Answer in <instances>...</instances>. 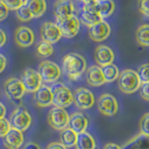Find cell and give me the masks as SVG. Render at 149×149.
<instances>
[{
	"instance_id": "cell-33",
	"label": "cell",
	"mask_w": 149,
	"mask_h": 149,
	"mask_svg": "<svg viewBox=\"0 0 149 149\" xmlns=\"http://www.w3.org/2000/svg\"><path fill=\"white\" fill-rule=\"evenodd\" d=\"M6 5L8 10H17L23 5V0H1Z\"/></svg>"
},
{
	"instance_id": "cell-3",
	"label": "cell",
	"mask_w": 149,
	"mask_h": 149,
	"mask_svg": "<svg viewBox=\"0 0 149 149\" xmlns=\"http://www.w3.org/2000/svg\"><path fill=\"white\" fill-rule=\"evenodd\" d=\"M52 92V104L54 106L65 108L74 102V97L71 90L63 83H56L50 87Z\"/></svg>"
},
{
	"instance_id": "cell-29",
	"label": "cell",
	"mask_w": 149,
	"mask_h": 149,
	"mask_svg": "<svg viewBox=\"0 0 149 149\" xmlns=\"http://www.w3.org/2000/svg\"><path fill=\"white\" fill-rule=\"evenodd\" d=\"M53 47L51 44L45 41H40L36 47V54L39 58H48L53 53Z\"/></svg>"
},
{
	"instance_id": "cell-26",
	"label": "cell",
	"mask_w": 149,
	"mask_h": 149,
	"mask_svg": "<svg viewBox=\"0 0 149 149\" xmlns=\"http://www.w3.org/2000/svg\"><path fill=\"white\" fill-rule=\"evenodd\" d=\"M61 143H62L65 147H73L76 146L77 140V133H76L72 129L69 127L65 128L64 130H61L60 133Z\"/></svg>"
},
{
	"instance_id": "cell-15",
	"label": "cell",
	"mask_w": 149,
	"mask_h": 149,
	"mask_svg": "<svg viewBox=\"0 0 149 149\" xmlns=\"http://www.w3.org/2000/svg\"><path fill=\"white\" fill-rule=\"evenodd\" d=\"M14 40H15L16 44L21 48H28V47L34 44L35 34L29 27L20 26L15 31Z\"/></svg>"
},
{
	"instance_id": "cell-14",
	"label": "cell",
	"mask_w": 149,
	"mask_h": 149,
	"mask_svg": "<svg viewBox=\"0 0 149 149\" xmlns=\"http://www.w3.org/2000/svg\"><path fill=\"white\" fill-rule=\"evenodd\" d=\"M111 34V27L104 20L88 28V36L95 42H102L107 39Z\"/></svg>"
},
{
	"instance_id": "cell-24",
	"label": "cell",
	"mask_w": 149,
	"mask_h": 149,
	"mask_svg": "<svg viewBox=\"0 0 149 149\" xmlns=\"http://www.w3.org/2000/svg\"><path fill=\"white\" fill-rule=\"evenodd\" d=\"M95 8L97 13L104 20V18L110 17L114 13L116 5L113 0H96Z\"/></svg>"
},
{
	"instance_id": "cell-40",
	"label": "cell",
	"mask_w": 149,
	"mask_h": 149,
	"mask_svg": "<svg viewBox=\"0 0 149 149\" xmlns=\"http://www.w3.org/2000/svg\"><path fill=\"white\" fill-rule=\"evenodd\" d=\"M6 42H7V36L2 29H0V48H2L6 44Z\"/></svg>"
},
{
	"instance_id": "cell-19",
	"label": "cell",
	"mask_w": 149,
	"mask_h": 149,
	"mask_svg": "<svg viewBox=\"0 0 149 149\" xmlns=\"http://www.w3.org/2000/svg\"><path fill=\"white\" fill-rule=\"evenodd\" d=\"M34 101L39 107H48L52 104V92L50 87L42 84V86L34 93Z\"/></svg>"
},
{
	"instance_id": "cell-23",
	"label": "cell",
	"mask_w": 149,
	"mask_h": 149,
	"mask_svg": "<svg viewBox=\"0 0 149 149\" xmlns=\"http://www.w3.org/2000/svg\"><path fill=\"white\" fill-rule=\"evenodd\" d=\"M23 5L30 10L33 18L43 16L47 9L46 0H23Z\"/></svg>"
},
{
	"instance_id": "cell-41",
	"label": "cell",
	"mask_w": 149,
	"mask_h": 149,
	"mask_svg": "<svg viewBox=\"0 0 149 149\" xmlns=\"http://www.w3.org/2000/svg\"><path fill=\"white\" fill-rule=\"evenodd\" d=\"M104 149H121V147L118 146V144L114 143H106L104 146Z\"/></svg>"
},
{
	"instance_id": "cell-11",
	"label": "cell",
	"mask_w": 149,
	"mask_h": 149,
	"mask_svg": "<svg viewBox=\"0 0 149 149\" xmlns=\"http://www.w3.org/2000/svg\"><path fill=\"white\" fill-rule=\"evenodd\" d=\"M4 91L9 100L19 101L24 95L25 88L19 78L9 77L4 82Z\"/></svg>"
},
{
	"instance_id": "cell-12",
	"label": "cell",
	"mask_w": 149,
	"mask_h": 149,
	"mask_svg": "<svg viewBox=\"0 0 149 149\" xmlns=\"http://www.w3.org/2000/svg\"><path fill=\"white\" fill-rule=\"evenodd\" d=\"M40 36L42 41L48 42L51 45L57 43L63 37L58 25L51 22H46L42 24L40 29Z\"/></svg>"
},
{
	"instance_id": "cell-34",
	"label": "cell",
	"mask_w": 149,
	"mask_h": 149,
	"mask_svg": "<svg viewBox=\"0 0 149 149\" xmlns=\"http://www.w3.org/2000/svg\"><path fill=\"white\" fill-rule=\"evenodd\" d=\"M11 129L10 123L7 118H0V138H3Z\"/></svg>"
},
{
	"instance_id": "cell-37",
	"label": "cell",
	"mask_w": 149,
	"mask_h": 149,
	"mask_svg": "<svg viewBox=\"0 0 149 149\" xmlns=\"http://www.w3.org/2000/svg\"><path fill=\"white\" fill-rule=\"evenodd\" d=\"M8 8L1 0H0V22L4 21L8 17Z\"/></svg>"
},
{
	"instance_id": "cell-13",
	"label": "cell",
	"mask_w": 149,
	"mask_h": 149,
	"mask_svg": "<svg viewBox=\"0 0 149 149\" xmlns=\"http://www.w3.org/2000/svg\"><path fill=\"white\" fill-rule=\"evenodd\" d=\"M95 2L96 1L84 5L80 12V17L78 18L79 21H80V23L82 22L84 25L88 26V28L96 24L97 22L102 21L101 16L96 11Z\"/></svg>"
},
{
	"instance_id": "cell-36",
	"label": "cell",
	"mask_w": 149,
	"mask_h": 149,
	"mask_svg": "<svg viewBox=\"0 0 149 149\" xmlns=\"http://www.w3.org/2000/svg\"><path fill=\"white\" fill-rule=\"evenodd\" d=\"M139 90H140V95H141L142 99L149 102V82L142 83Z\"/></svg>"
},
{
	"instance_id": "cell-44",
	"label": "cell",
	"mask_w": 149,
	"mask_h": 149,
	"mask_svg": "<svg viewBox=\"0 0 149 149\" xmlns=\"http://www.w3.org/2000/svg\"><path fill=\"white\" fill-rule=\"evenodd\" d=\"M81 1L84 3V5H86V4H90V3L94 2V1H96V0H81Z\"/></svg>"
},
{
	"instance_id": "cell-35",
	"label": "cell",
	"mask_w": 149,
	"mask_h": 149,
	"mask_svg": "<svg viewBox=\"0 0 149 149\" xmlns=\"http://www.w3.org/2000/svg\"><path fill=\"white\" fill-rule=\"evenodd\" d=\"M139 11L146 17H149V0H139Z\"/></svg>"
},
{
	"instance_id": "cell-8",
	"label": "cell",
	"mask_w": 149,
	"mask_h": 149,
	"mask_svg": "<svg viewBox=\"0 0 149 149\" xmlns=\"http://www.w3.org/2000/svg\"><path fill=\"white\" fill-rule=\"evenodd\" d=\"M20 80L25 91L30 93H35L42 86V79L39 73L32 68H27L23 71Z\"/></svg>"
},
{
	"instance_id": "cell-38",
	"label": "cell",
	"mask_w": 149,
	"mask_h": 149,
	"mask_svg": "<svg viewBox=\"0 0 149 149\" xmlns=\"http://www.w3.org/2000/svg\"><path fill=\"white\" fill-rule=\"evenodd\" d=\"M46 149H67L62 143L59 142H52L50 143Z\"/></svg>"
},
{
	"instance_id": "cell-31",
	"label": "cell",
	"mask_w": 149,
	"mask_h": 149,
	"mask_svg": "<svg viewBox=\"0 0 149 149\" xmlns=\"http://www.w3.org/2000/svg\"><path fill=\"white\" fill-rule=\"evenodd\" d=\"M140 80L142 83L149 82V63H143L139 66L138 71H136Z\"/></svg>"
},
{
	"instance_id": "cell-10",
	"label": "cell",
	"mask_w": 149,
	"mask_h": 149,
	"mask_svg": "<svg viewBox=\"0 0 149 149\" xmlns=\"http://www.w3.org/2000/svg\"><path fill=\"white\" fill-rule=\"evenodd\" d=\"M74 102L81 110L90 109L95 104L94 94L87 88H78L73 93Z\"/></svg>"
},
{
	"instance_id": "cell-30",
	"label": "cell",
	"mask_w": 149,
	"mask_h": 149,
	"mask_svg": "<svg viewBox=\"0 0 149 149\" xmlns=\"http://www.w3.org/2000/svg\"><path fill=\"white\" fill-rule=\"evenodd\" d=\"M16 16L18 18V20L22 22H27L31 21L32 19H34L30 10L24 6V5H22L20 8H18L16 10Z\"/></svg>"
},
{
	"instance_id": "cell-9",
	"label": "cell",
	"mask_w": 149,
	"mask_h": 149,
	"mask_svg": "<svg viewBox=\"0 0 149 149\" xmlns=\"http://www.w3.org/2000/svg\"><path fill=\"white\" fill-rule=\"evenodd\" d=\"M97 107L100 113L106 116H113L118 112V102L110 93H104L99 97Z\"/></svg>"
},
{
	"instance_id": "cell-27",
	"label": "cell",
	"mask_w": 149,
	"mask_h": 149,
	"mask_svg": "<svg viewBox=\"0 0 149 149\" xmlns=\"http://www.w3.org/2000/svg\"><path fill=\"white\" fill-rule=\"evenodd\" d=\"M137 43L142 47H149V24L139 26L135 34Z\"/></svg>"
},
{
	"instance_id": "cell-32",
	"label": "cell",
	"mask_w": 149,
	"mask_h": 149,
	"mask_svg": "<svg viewBox=\"0 0 149 149\" xmlns=\"http://www.w3.org/2000/svg\"><path fill=\"white\" fill-rule=\"evenodd\" d=\"M140 132L149 136V113L144 114L140 120Z\"/></svg>"
},
{
	"instance_id": "cell-22",
	"label": "cell",
	"mask_w": 149,
	"mask_h": 149,
	"mask_svg": "<svg viewBox=\"0 0 149 149\" xmlns=\"http://www.w3.org/2000/svg\"><path fill=\"white\" fill-rule=\"evenodd\" d=\"M120 147L121 149H149V136L139 132Z\"/></svg>"
},
{
	"instance_id": "cell-1",
	"label": "cell",
	"mask_w": 149,
	"mask_h": 149,
	"mask_svg": "<svg viewBox=\"0 0 149 149\" xmlns=\"http://www.w3.org/2000/svg\"><path fill=\"white\" fill-rule=\"evenodd\" d=\"M63 72L70 80H77L87 70V62L82 55L69 53L63 59Z\"/></svg>"
},
{
	"instance_id": "cell-42",
	"label": "cell",
	"mask_w": 149,
	"mask_h": 149,
	"mask_svg": "<svg viewBox=\"0 0 149 149\" xmlns=\"http://www.w3.org/2000/svg\"><path fill=\"white\" fill-rule=\"evenodd\" d=\"M23 149H41V148H40V146H38V144L30 142V143H28L25 144V146Z\"/></svg>"
},
{
	"instance_id": "cell-45",
	"label": "cell",
	"mask_w": 149,
	"mask_h": 149,
	"mask_svg": "<svg viewBox=\"0 0 149 149\" xmlns=\"http://www.w3.org/2000/svg\"><path fill=\"white\" fill-rule=\"evenodd\" d=\"M22 149H23V148H22Z\"/></svg>"
},
{
	"instance_id": "cell-20",
	"label": "cell",
	"mask_w": 149,
	"mask_h": 149,
	"mask_svg": "<svg viewBox=\"0 0 149 149\" xmlns=\"http://www.w3.org/2000/svg\"><path fill=\"white\" fill-rule=\"evenodd\" d=\"M88 126V119L81 112H74V113L70 116L68 127L72 129L76 133L79 134L86 132Z\"/></svg>"
},
{
	"instance_id": "cell-4",
	"label": "cell",
	"mask_w": 149,
	"mask_h": 149,
	"mask_svg": "<svg viewBox=\"0 0 149 149\" xmlns=\"http://www.w3.org/2000/svg\"><path fill=\"white\" fill-rule=\"evenodd\" d=\"M70 116L64 108L53 106L49 111L48 122L51 128L56 130H63L69 125Z\"/></svg>"
},
{
	"instance_id": "cell-21",
	"label": "cell",
	"mask_w": 149,
	"mask_h": 149,
	"mask_svg": "<svg viewBox=\"0 0 149 149\" xmlns=\"http://www.w3.org/2000/svg\"><path fill=\"white\" fill-rule=\"evenodd\" d=\"M86 81L90 86L100 87L105 83L102 68L98 65H91L86 70Z\"/></svg>"
},
{
	"instance_id": "cell-5",
	"label": "cell",
	"mask_w": 149,
	"mask_h": 149,
	"mask_svg": "<svg viewBox=\"0 0 149 149\" xmlns=\"http://www.w3.org/2000/svg\"><path fill=\"white\" fill-rule=\"evenodd\" d=\"M42 82L54 83L58 80L62 74L60 66L51 61H43L38 65V71Z\"/></svg>"
},
{
	"instance_id": "cell-2",
	"label": "cell",
	"mask_w": 149,
	"mask_h": 149,
	"mask_svg": "<svg viewBox=\"0 0 149 149\" xmlns=\"http://www.w3.org/2000/svg\"><path fill=\"white\" fill-rule=\"evenodd\" d=\"M141 80L136 71L132 69H125L119 73L118 77V85L119 90L126 94H132L139 91L141 87Z\"/></svg>"
},
{
	"instance_id": "cell-18",
	"label": "cell",
	"mask_w": 149,
	"mask_h": 149,
	"mask_svg": "<svg viewBox=\"0 0 149 149\" xmlns=\"http://www.w3.org/2000/svg\"><path fill=\"white\" fill-rule=\"evenodd\" d=\"M4 146L8 149H21V146L24 143L22 132H20L14 128H11L8 132L3 137Z\"/></svg>"
},
{
	"instance_id": "cell-43",
	"label": "cell",
	"mask_w": 149,
	"mask_h": 149,
	"mask_svg": "<svg viewBox=\"0 0 149 149\" xmlns=\"http://www.w3.org/2000/svg\"><path fill=\"white\" fill-rule=\"evenodd\" d=\"M6 113H7L6 107H5V105L2 104V102H0V118H5V116H6Z\"/></svg>"
},
{
	"instance_id": "cell-7",
	"label": "cell",
	"mask_w": 149,
	"mask_h": 149,
	"mask_svg": "<svg viewBox=\"0 0 149 149\" xmlns=\"http://www.w3.org/2000/svg\"><path fill=\"white\" fill-rule=\"evenodd\" d=\"M56 24L60 28L62 36L65 38H73L76 36L80 29V21L76 15H72L68 18L58 20Z\"/></svg>"
},
{
	"instance_id": "cell-25",
	"label": "cell",
	"mask_w": 149,
	"mask_h": 149,
	"mask_svg": "<svg viewBox=\"0 0 149 149\" xmlns=\"http://www.w3.org/2000/svg\"><path fill=\"white\" fill-rule=\"evenodd\" d=\"M76 147L77 149H95L96 142L91 133L84 132L77 134Z\"/></svg>"
},
{
	"instance_id": "cell-6",
	"label": "cell",
	"mask_w": 149,
	"mask_h": 149,
	"mask_svg": "<svg viewBox=\"0 0 149 149\" xmlns=\"http://www.w3.org/2000/svg\"><path fill=\"white\" fill-rule=\"evenodd\" d=\"M8 121L11 128L16 129L20 132H24L31 126L32 118L27 110L22 107H18L10 114Z\"/></svg>"
},
{
	"instance_id": "cell-28",
	"label": "cell",
	"mask_w": 149,
	"mask_h": 149,
	"mask_svg": "<svg viewBox=\"0 0 149 149\" xmlns=\"http://www.w3.org/2000/svg\"><path fill=\"white\" fill-rule=\"evenodd\" d=\"M102 72L104 74L105 83H111L116 80L119 76V70L116 65L114 63H111L108 65H105V66H102Z\"/></svg>"
},
{
	"instance_id": "cell-39",
	"label": "cell",
	"mask_w": 149,
	"mask_h": 149,
	"mask_svg": "<svg viewBox=\"0 0 149 149\" xmlns=\"http://www.w3.org/2000/svg\"><path fill=\"white\" fill-rule=\"evenodd\" d=\"M6 66H7V59L3 54L0 53V74L4 71Z\"/></svg>"
},
{
	"instance_id": "cell-17",
	"label": "cell",
	"mask_w": 149,
	"mask_h": 149,
	"mask_svg": "<svg viewBox=\"0 0 149 149\" xmlns=\"http://www.w3.org/2000/svg\"><path fill=\"white\" fill-rule=\"evenodd\" d=\"M74 6L71 0H57L53 7V13L56 21L63 20L74 15Z\"/></svg>"
},
{
	"instance_id": "cell-16",
	"label": "cell",
	"mask_w": 149,
	"mask_h": 149,
	"mask_svg": "<svg viewBox=\"0 0 149 149\" xmlns=\"http://www.w3.org/2000/svg\"><path fill=\"white\" fill-rule=\"evenodd\" d=\"M94 59L97 63L98 66L102 67L105 65L113 63L115 60L114 51L111 48L105 45H100L95 49L94 52Z\"/></svg>"
}]
</instances>
